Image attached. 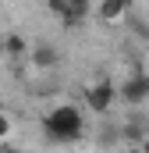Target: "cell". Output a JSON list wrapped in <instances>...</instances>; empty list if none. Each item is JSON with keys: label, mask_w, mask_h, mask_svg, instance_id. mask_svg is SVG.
Masks as SVG:
<instances>
[{"label": "cell", "mask_w": 149, "mask_h": 153, "mask_svg": "<svg viewBox=\"0 0 149 153\" xmlns=\"http://www.w3.org/2000/svg\"><path fill=\"white\" fill-rule=\"evenodd\" d=\"M89 14H96L89 0H68V14H64V22H60V25H64V29H78Z\"/></svg>", "instance_id": "8992f818"}, {"label": "cell", "mask_w": 149, "mask_h": 153, "mask_svg": "<svg viewBox=\"0 0 149 153\" xmlns=\"http://www.w3.org/2000/svg\"><path fill=\"white\" fill-rule=\"evenodd\" d=\"M117 96H121V93H117V85H114L110 78H96V82H89V85L82 89V100H85V107H89L92 114H107Z\"/></svg>", "instance_id": "7a4b0ae2"}, {"label": "cell", "mask_w": 149, "mask_h": 153, "mask_svg": "<svg viewBox=\"0 0 149 153\" xmlns=\"http://www.w3.org/2000/svg\"><path fill=\"white\" fill-rule=\"evenodd\" d=\"M128 11H131V0H100V4H96V18H100V22H107V25L124 22V18H128Z\"/></svg>", "instance_id": "277c9868"}, {"label": "cell", "mask_w": 149, "mask_h": 153, "mask_svg": "<svg viewBox=\"0 0 149 153\" xmlns=\"http://www.w3.org/2000/svg\"><path fill=\"white\" fill-rule=\"evenodd\" d=\"M29 61H32V68H36V71H50V68H57L60 53H57V46L39 43V46H32V50H29Z\"/></svg>", "instance_id": "5b68a950"}, {"label": "cell", "mask_w": 149, "mask_h": 153, "mask_svg": "<svg viewBox=\"0 0 149 153\" xmlns=\"http://www.w3.org/2000/svg\"><path fill=\"white\" fill-rule=\"evenodd\" d=\"M139 150H146V153H149V135L142 139V143H139Z\"/></svg>", "instance_id": "30bf717a"}, {"label": "cell", "mask_w": 149, "mask_h": 153, "mask_svg": "<svg viewBox=\"0 0 149 153\" xmlns=\"http://www.w3.org/2000/svg\"><path fill=\"white\" fill-rule=\"evenodd\" d=\"M117 93H121V100H124L128 107H142L149 100V71H146V64H139L131 75L124 78V85H121Z\"/></svg>", "instance_id": "3957f363"}, {"label": "cell", "mask_w": 149, "mask_h": 153, "mask_svg": "<svg viewBox=\"0 0 149 153\" xmlns=\"http://www.w3.org/2000/svg\"><path fill=\"white\" fill-rule=\"evenodd\" d=\"M146 71H149V57H146Z\"/></svg>", "instance_id": "8fae6325"}, {"label": "cell", "mask_w": 149, "mask_h": 153, "mask_svg": "<svg viewBox=\"0 0 149 153\" xmlns=\"http://www.w3.org/2000/svg\"><path fill=\"white\" fill-rule=\"evenodd\" d=\"M46 7L53 11L57 22H64V14H68V0H46Z\"/></svg>", "instance_id": "9c48e42d"}, {"label": "cell", "mask_w": 149, "mask_h": 153, "mask_svg": "<svg viewBox=\"0 0 149 153\" xmlns=\"http://www.w3.org/2000/svg\"><path fill=\"white\" fill-rule=\"evenodd\" d=\"M29 50H32V46H29V39H25V36H18V32H7V36H4V53H7L11 61L29 57Z\"/></svg>", "instance_id": "52a82bcc"}, {"label": "cell", "mask_w": 149, "mask_h": 153, "mask_svg": "<svg viewBox=\"0 0 149 153\" xmlns=\"http://www.w3.org/2000/svg\"><path fill=\"white\" fill-rule=\"evenodd\" d=\"M11 132H14V117L7 114V111H0V143H7Z\"/></svg>", "instance_id": "ba28073f"}, {"label": "cell", "mask_w": 149, "mask_h": 153, "mask_svg": "<svg viewBox=\"0 0 149 153\" xmlns=\"http://www.w3.org/2000/svg\"><path fill=\"white\" fill-rule=\"evenodd\" d=\"M43 132L53 143H74L85 132V117H82V111L74 103H57L53 111L43 114Z\"/></svg>", "instance_id": "6da1fadb"}]
</instances>
